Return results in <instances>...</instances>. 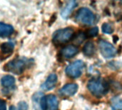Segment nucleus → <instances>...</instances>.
Instances as JSON below:
<instances>
[{
  "label": "nucleus",
  "mask_w": 122,
  "mask_h": 110,
  "mask_svg": "<svg viewBox=\"0 0 122 110\" xmlns=\"http://www.w3.org/2000/svg\"><path fill=\"white\" fill-rule=\"evenodd\" d=\"M77 90L78 85L76 84H67L59 91V93L63 97H71L74 95Z\"/></svg>",
  "instance_id": "nucleus-8"
},
{
  "label": "nucleus",
  "mask_w": 122,
  "mask_h": 110,
  "mask_svg": "<svg viewBox=\"0 0 122 110\" xmlns=\"http://www.w3.org/2000/svg\"><path fill=\"white\" fill-rule=\"evenodd\" d=\"M1 84L6 89H10L13 87L15 84V78L11 75L4 76L1 79Z\"/></svg>",
  "instance_id": "nucleus-13"
},
{
  "label": "nucleus",
  "mask_w": 122,
  "mask_h": 110,
  "mask_svg": "<svg viewBox=\"0 0 122 110\" xmlns=\"http://www.w3.org/2000/svg\"><path fill=\"white\" fill-rule=\"evenodd\" d=\"M14 44L11 42H8L3 43L1 45L0 49H1V52L2 54H11V52L14 49Z\"/></svg>",
  "instance_id": "nucleus-15"
},
{
  "label": "nucleus",
  "mask_w": 122,
  "mask_h": 110,
  "mask_svg": "<svg viewBox=\"0 0 122 110\" xmlns=\"http://www.w3.org/2000/svg\"><path fill=\"white\" fill-rule=\"evenodd\" d=\"M76 19L84 25H92L95 21V15L88 8H81L76 14Z\"/></svg>",
  "instance_id": "nucleus-4"
},
{
  "label": "nucleus",
  "mask_w": 122,
  "mask_h": 110,
  "mask_svg": "<svg viewBox=\"0 0 122 110\" xmlns=\"http://www.w3.org/2000/svg\"><path fill=\"white\" fill-rule=\"evenodd\" d=\"M58 100L56 96L49 94L43 97L41 100V110H58Z\"/></svg>",
  "instance_id": "nucleus-7"
},
{
  "label": "nucleus",
  "mask_w": 122,
  "mask_h": 110,
  "mask_svg": "<svg viewBox=\"0 0 122 110\" xmlns=\"http://www.w3.org/2000/svg\"><path fill=\"white\" fill-rule=\"evenodd\" d=\"M84 67V64L81 60H76L66 67V74L70 78H78L81 75Z\"/></svg>",
  "instance_id": "nucleus-5"
},
{
  "label": "nucleus",
  "mask_w": 122,
  "mask_h": 110,
  "mask_svg": "<svg viewBox=\"0 0 122 110\" xmlns=\"http://www.w3.org/2000/svg\"><path fill=\"white\" fill-rule=\"evenodd\" d=\"M18 110H28V105L25 102H20L18 104Z\"/></svg>",
  "instance_id": "nucleus-20"
},
{
  "label": "nucleus",
  "mask_w": 122,
  "mask_h": 110,
  "mask_svg": "<svg viewBox=\"0 0 122 110\" xmlns=\"http://www.w3.org/2000/svg\"><path fill=\"white\" fill-rule=\"evenodd\" d=\"M87 87L90 92L97 97H102L107 94L109 89V85L107 81L102 78H94L87 84Z\"/></svg>",
  "instance_id": "nucleus-2"
},
{
  "label": "nucleus",
  "mask_w": 122,
  "mask_h": 110,
  "mask_svg": "<svg viewBox=\"0 0 122 110\" xmlns=\"http://www.w3.org/2000/svg\"><path fill=\"white\" fill-rule=\"evenodd\" d=\"M83 53L86 57H92L95 53V46L92 42H88L83 47Z\"/></svg>",
  "instance_id": "nucleus-14"
},
{
  "label": "nucleus",
  "mask_w": 122,
  "mask_h": 110,
  "mask_svg": "<svg viewBox=\"0 0 122 110\" xmlns=\"http://www.w3.org/2000/svg\"><path fill=\"white\" fill-rule=\"evenodd\" d=\"M0 110H6V102L0 99Z\"/></svg>",
  "instance_id": "nucleus-21"
},
{
  "label": "nucleus",
  "mask_w": 122,
  "mask_h": 110,
  "mask_svg": "<svg viewBox=\"0 0 122 110\" xmlns=\"http://www.w3.org/2000/svg\"><path fill=\"white\" fill-rule=\"evenodd\" d=\"M85 38H86L85 34H84V32H81V33H79V34L77 35V37H76V42L81 43V42H82L85 39Z\"/></svg>",
  "instance_id": "nucleus-19"
},
{
  "label": "nucleus",
  "mask_w": 122,
  "mask_h": 110,
  "mask_svg": "<svg viewBox=\"0 0 122 110\" xmlns=\"http://www.w3.org/2000/svg\"><path fill=\"white\" fill-rule=\"evenodd\" d=\"M99 47L102 56L106 59L113 58L117 54L116 48L107 41L101 40L99 42Z\"/></svg>",
  "instance_id": "nucleus-6"
},
{
  "label": "nucleus",
  "mask_w": 122,
  "mask_h": 110,
  "mask_svg": "<svg viewBox=\"0 0 122 110\" xmlns=\"http://www.w3.org/2000/svg\"><path fill=\"white\" fill-rule=\"evenodd\" d=\"M33 60L26 57H19L9 62L4 67V70L14 74H21L26 69L29 67Z\"/></svg>",
  "instance_id": "nucleus-1"
},
{
  "label": "nucleus",
  "mask_w": 122,
  "mask_h": 110,
  "mask_svg": "<svg viewBox=\"0 0 122 110\" xmlns=\"http://www.w3.org/2000/svg\"><path fill=\"white\" fill-rule=\"evenodd\" d=\"M77 5V3L75 1H71L68 2V4L64 6V8L62 9L61 16L63 19H68L72 11L74 9L76 6Z\"/></svg>",
  "instance_id": "nucleus-11"
},
{
  "label": "nucleus",
  "mask_w": 122,
  "mask_h": 110,
  "mask_svg": "<svg viewBox=\"0 0 122 110\" xmlns=\"http://www.w3.org/2000/svg\"><path fill=\"white\" fill-rule=\"evenodd\" d=\"M112 110H122V98L114 97L112 100Z\"/></svg>",
  "instance_id": "nucleus-16"
},
{
  "label": "nucleus",
  "mask_w": 122,
  "mask_h": 110,
  "mask_svg": "<svg viewBox=\"0 0 122 110\" xmlns=\"http://www.w3.org/2000/svg\"><path fill=\"white\" fill-rule=\"evenodd\" d=\"M14 28L12 26L0 22V37H7L12 34Z\"/></svg>",
  "instance_id": "nucleus-12"
},
{
  "label": "nucleus",
  "mask_w": 122,
  "mask_h": 110,
  "mask_svg": "<svg viewBox=\"0 0 122 110\" xmlns=\"http://www.w3.org/2000/svg\"><path fill=\"white\" fill-rule=\"evenodd\" d=\"M9 110H16V108L14 106H11L10 108H9Z\"/></svg>",
  "instance_id": "nucleus-22"
},
{
  "label": "nucleus",
  "mask_w": 122,
  "mask_h": 110,
  "mask_svg": "<svg viewBox=\"0 0 122 110\" xmlns=\"http://www.w3.org/2000/svg\"><path fill=\"white\" fill-rule=\"evenodd\" d=\"M102 32L104 34H111L114 32V29L112 24H109V23H104L102 26Z\"/></svg>",
  "instance_id": "nucleus-17"
},
{
  "label": "nucleus",
  "mask_w": 122,
  "mask_h": 110,
  "mask_svg": "<svg viewBox=\"0 0 122 110\" xmlns=\"http://www.w3.org/2000/svg\"><path fill=\"white\" fill-rule=\"evenodd\" d=\"M98 33H99L98 27H94V28H92V29L88 30V31L86 33V35L89 37H94L97 36Z\"/></svg>",
  "instance_id": "nucleus-18"
},
{
  "label": "nucleus",
  "mask_w": 122,
  "mask_h": 110,
  "mask_svg": "<svg viewBox=\"0 0 122 110\" xmlns=\"http://www.w3.org/2000/svg\"><path fill=\"white\" fill-rule=\"evenodd\" d=\"M57 83V76L55 74H51L46 80L41 84V89L44 91H49L54 89Z\"/></svg>",
  "instance_id": "nucleus-9"
},
{
  "label": "nucleus",
  "mask_w": 122,
  "mask_h": 110,
  "mask_svg": "<svg viewBox=\"0 0 122 110\" xmlns=\"http://www.w3.org/2000/svg\"><path fill=\"white\" fill-rule=\"evenodd\" d=\"M79 49L74 45H69L61 50V55L65 59H70L77 54Z\"/></svg>",
  "instance_id": "nucleus-10"
},
{
  "label": "nucleus",
  "mask_w": 122,
  "mask_h": 110,
  "mask_svg": "<svg viewBox=\"0 0 122 110\" xmlns=\"http://www.w3.org/2000/svg\"><path fill=\"white\" fill-rule=\"evenodd\" d=\"M74 35L71 28H64L56 31L53 34V42L56 44H61L70 41Z\"/></svg>",
  "instance_id": "nucleus-3"
}]
</instances>
